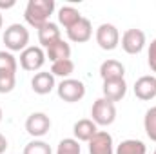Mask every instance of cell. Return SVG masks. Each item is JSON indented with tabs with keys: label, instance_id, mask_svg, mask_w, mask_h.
<instances>
[{
	"label": "cell",
	"instance_id": "obj_21",
	"mask_svg": "<svg viewBox=\"0 0 156 154\" xmlns=\"http://www.w3.org/2000/svg\"><path fill=\"white\" fill-rule=\"evenodd\" d=\"M144 129L145 134L151 142H156V105L147 109V113L144 116Z\"/></svg>",
	"mask_w": 156,
	"mask_h": 154
},
{
	"label": "cell",
	"instance_id": "obj_19",
	"mask_svg": "<svg viewBox=\"0 0 156 154\" xmlns=\"http://www.w3.org/2000/svg\"><path fill=\"white\" fill-rule=\"evenodd\" d=\"M115 154H147V147L140 140H123L118 143Z\"/></svg>",
	"mask_w": 156,
	"mask_h": 154
},
{
	"label": "cell",
	"instance_id": "obj_26",
	"mask_svg": "<svg viewBox=\"0 0 156 154\" xmlns=\"http://www.w3.org/2000/svg\"><path fill=\"white\" fill-rule=\"evenodd\" d=\"M147 64H149L151 71L156 73V38L151 40V44H149V51H147Z\"/></svg>",
	"mask_w": 156,
	"mask_h": 154
},
{
	"label": "cell",
	"instance_id": "obj_31",
	"mask_svg": "<svg viewBox=\"0 0 156 154\" xmlns=\"http://www.w3.org/2000/svg\"><path fill=\"white\" fill-rule=\"evenodd\" d=\"M154 154H156V151H154Z\"/></svg>",
	"mask_w": 156,
	"mask_h": 154
},
{
	"label": "cell",
	"instance_id": "obj_29",
	"mask_svg": "<svg viewBox=\"0 0 156 154\" xmlns=\"http://www.w3.org/2000/svg\"><path fill=\"white\" fill-rule=\"evenodd\" d=\"M2 26H4V18H2V13H0V29H2Z\"/></svg>",
	"mask_w": 156,
	"mask_h": 154
},
{
	"label": "cell",
	"instance_id": "obj_22",
	"mask_svg": "<svg viewBox=\"0 0 156 154\" xmlns=\"http://www.w3.org/2000/svg\"><path fill=\"white\" fill-rule=\"evenodd\" d=\"M16 67H18V62H16L15 54L9 51H0V73L16 75Z\"/></svg>",
	"mask_w": 156,
	"mask_h": 154
},
{
	"label": "cell",
	"instance_id": "obj_25",
	"mask_svg": "<svg viewBox=\"0 0 156 154\" xmlns=\"http://www.w3.org/2000/svg\"><path fill=\"white\" fill-rule=\"evenodd\" d=\"M16 85V75L13 73H0V94H7Z\"/></svg>",
	"mask_w": 156,
	"mask_h": 154
},
{
	"label": "cell",
	"instance_id": "obj_10",
	"mask_svg": "<svg viewBox=\"0 0 156 154\" xmlns=\"http://www.w3.org/2000/svg\"><path fill=\"white\" fill-rule=\"evenodd\" d=\"M134 96L142 102H149L156 96V76L145 75L134 82Z\"/></svg>",
	"mask_w": 156,
	"mask_h": 154
},
{
	"label": "cell",
	"instance_id": "obj_7",
	"mask_svg": "<svg viewBox=\"0 0 156 154\" xmlns=\"http://www.w3.org/2000/svg\"><path fill=\"white\" fill-rule=\"evenodd\" d=\"M147 44L145 38V33L142 29H136V27H131L127 29L123 35H122V49L127 53V54H138L144 51Z\"/></svg>",
	"mask_w": 156,
	"mask_h": 154
},
{
	"label": "cell",
	"instance_id": "obj_17",
	"mask_svg": "<svg viewBox=\"0 0 156 154\" xmlns=\"http://www.w3.org/2000/svg\"><path fill=\"white\" fill-rule=\"evenodd\" d=\"M62 38V33H60V27H58V24H55V22H47V24H44L42 27H38V42L42 47H49L51 44H55L56 40Z\"/></svg>",
	"mask_w": 156,
	"mask_h": 154
},
{
	"label": "cell",
	"instance_id": "obj_13",
	"mask_svg": "<svg viewBox=\"0 0 156 154\" xmlns=\"http://www.w3.org/2000/svg\"><path fill=\"white\" fill-rule=\"evenodd\" d=\"M98 132V125L89 120V118H82L78 120L76 123L73 125V134H75V140L76 142H85L89 143V140Z\"/></svg>",
	"mask_w": 156,
	"mask_h": 154
},
{
	"label": "cell",
	"instance_id": "obj_30",
	"mask_svg": "<svg viewBox=\"0 0 156 154\" xmlns=\"http://www.w3.org/2000/svg\"><path fill=\"white\" fill-rule=\"evenodd\" d=\"M2 116H4V113H2V107H0V121H2Z\"/></svg>",
	"mask_w": 156,
	"mask_h": 154
},
{
	"label": "cell",
	"instance_id": "obj_5",
	"mask_svg": "<svg viewBox=\"0 0 156 154\" xmlns=\"http://www.w3.org/2000/svg\"><path fill=\"white\" fill-rule=\"evenodd\" d=\"M44 64H45V51L40 45H29L20 53V67L24 71L29 73L40 71Z\"/></svg>",
	"mask_w": 156,
	"mask_h": 154
},
{
	"label": "cell",
	"instance_id": "obj_14",
	"mask_svg": "<svg viewBox=\"0 0 156 154\" xmlns=\"http://www.w3.org/2000/svg\"><path fill=\"white\" fill-rule=\"evenodd\" d=\"M55 87H56V82H55V76L51 75V71H40L31 80V89L42 96L49 94Z\"/></svg>",
	"mask_w": 156,
	"mask_h": 154
},
{
	"label": "cell",
	"instance_id": "obj_27",
	"mask_svg": "<svg viewBox=\"0 0 156 154\" xmlns=\"http://www.w3.org/2000/svg\"><path fill=\"white\" fill-rule=\"evenodd\" d=\"M7 147H9V145H7V140H5V136L0 132V154L5 152V151H7Z\"/></svg>",
	"mask_w": 156,
	"mask_h": 154
},
{
	"label": "cell",
	"instance_id": "obj_15",
	"mask_svg": "<svg viewBox=\"0 0 156 154\" xmlns=\"http://www.w3.org/2000/svg\"><path fill=\"white\" fill-rule=\"evenodd\" d=\"M100 76L104 82L107 80H123L125 76V67L122 62H118L115 58H109L105 62H102L100 65Z\"/></svg>",
	"mask_w": 156,
	"mask_h": 154
},
{
	"label": "cell",
	"instance_id": "obj_8",
	"mask_svg": "<svg viewBox=\"0 0 156 154\" xmlns=\"http://www.w3.org/2000/svg\"><path fill=\"white\" fill-rule=\"evenodd\" d=\"M49 129H51V118L45 113H31L26 120V131L35 140L45 136L49 132Z\"/></svg>",
	"mask_w": 156,
	"mask_h": 154
},
{
	"label": "cell",
	"instance_id": "obj_28",
	"mask_svg": "<svg viewBox=\"0 0 156 154\" xmlns=\"http://www.w3.org/2000/svg\"><path fill=\"white\" fill-rule=\"evenodd\" d=\"M15 4V0H0V9H11Z\"/></svg>",
	"mask_w": 156,
	"mask_h": 154
},
{
	"label": "cell",
	"instance_id": "obj_16",
	"mask_svg": "<svg viewBox=\"0 0 156 154\" xmlns=\"http://www.w3.org/2000/svg\"><path fill=\"white\" fill-rule=\"evenodd\" d=\"M45 58H49V62H58V60H67L71 58V45L64 38L56 40L55 44H51L45 49Z\"/></svg>",
	"mask_w": 156,
	"mask_h": 154
},
{
	"label": "cell",
	"instance_id": "obj_1",
	"mask_svg": "<svg viewBox=\"0 0 156 154\" xmlns=\"http://www.w3.org/2000/svg\"><path fill=\"white\" fill-rule=\"evenodd\" d=\"M55 0H29L24 11V18L26 22L38 29L44 24L51 22V15L55 13Z\"/></svg>",
	"mask_w": 156,
	"mask_h": 154
},
{
	"label": "cell",
	"instance_id": "obj_9",
	"mask_svg": "<svg viewBox=\"0 0 156 154\" xmlns=\"http://www.w3.org/2000/svg\"><path fill=\"white\" fill-rule=\"evenodd\" d=\"M89 154H115V142L107 131H98L89 140Z\"/></svg>",
	"mask_w": 156,
	"mask_h": 154
},
{
	"label": "cell",
	"instance_id": "obj_3",
	"mask_svg": "<svg viewBox=\"0 0 156 154\" xmlns=\"http://www.w3.org/2000/svg\"><path fill=\"white\" fill-rule=\"evenodd\" d=\"M91 120L100 125V127H109L115 120H116V105L109 100H105L104 96L94 100L93 107H91Z\"/></svg>",
	"mask_w": 156,
	"mask_h": 154
},
{
	"label": "cell",
	"instance_id": "obj_23",
	"mask_svg": "<svg viewBox=\"0 0 156 154\" xmlns=\"http://www.w3.org/2000/svg\"><path fill=\"white\" fill-rule=\"evenodd\" d=\"M56 154H82L80 142L75 138H64L56 147Z\"/></svg>",
	"mask_w": 156,
	"mask_h": 154
},
{
	"label": "cell",
	"instance_id": "obj_4",
	"mask_svg": "<svg viewBox=\"0 0 156 154\" xmlns=\"http://www.w3.org/2000/svg\"><path fill=\"white\" fill-rule=\"evenodd\" d=\"M58 98L67 102V103H76L85 96V85L83 82L75 80V78H66L56 85Z\"/></svg>",
	"mask_w": 156,
	"mask_h": 154
},
{
	"label": "cell",
	"instance_id": "obj_6",
	"mask_svg": "<svg viewBox=\"0 0 156 154\" xmlns=\"http://www.w3.org/2000/svg\"><path fill=\"white\" fill-rule=\"evenodd\" d=\"M94 38H96V44L100 45V49L113 51L120 44V31L113 24H100L94 33Z\"/></svg>",
	"mask_w": 156,
	"mask_h": 154
},
{
	"label": "cell",
	"instance_id": "obj_12",
	"mask_svg": "<svg viewBox=\"0 0 156 154\" xmlns=\"http://www.w3.org/2000/svg\"><path fill=\"white\" fill-rule=\"evenodd\" d=\"M102 93H104L105 100H109L113 103L120 102L127 94V83H125V80H107L102 85Z\"/></svg>",
	"mask_w": 156,
	"mask_h": 154
},
{
	"label": "cell",
	"instance_id": "obj_11",
	"mask_svg": "<svg viewBox=\"0 0 156 154\" xmlns=\"http://www.w3.org/2000/svg\"><path fill=\"white\" fill-rule=\"evenodd\" d=\"M66 33H67V38L71 40V42H75V44H85V42H89L91 37H93L91 20H87V18L82 16L73 27L66 29Z\"/></svg>",
	"mask_w": 156,
	"mask_h": 154
},
{
	"label": "cell",
	"instance_id": "obj_20",
	"mask_svg": "<svg viewBox=\"0 0 156 154\" xmlns=\"http://www.w3.org/2000/svg\"><path fill=\"white\" fill-rule=\"evenodd\" d=\"M73 73H75V62L71 58L58 60V62L51 64V75L53 76H60L62 80H66V78H71Z\"/></svg>",
	"mask_w": 156,
	"mask_h": 154
},
{
	"label": "cell",
	"instance_id": "obj_18",
	"mask_svg": "<svg viewBox=\"0 0 156 154\" xmlns=\"http://www.w3.org/2000/svg\"><path fill=\"white\" fill-rule=\"evenodd\" d=\"M80 18H82L80 11H78L76 7H73V5H62L58 9V24L64 26L66 29L73 27Z\"/></svg>",
	"mask_w": 156,
	"mask_h": 154
},
{
	"label": "cell",
	"instance_id": "obj_24",
	"mask_svg": "<svg viewBox=\"0 0 156 154\" xmlns=\"http://www.w3.org/2000/svg\"><path fill=\"white\" fill-rule=\"evenodd\" d=\"M22 154H53V149L44 140H33V142H29L24 147V152Z\"/></svg>",
	"mask_w": 156,
	"mask_h": 154
},
{
	"label": "cell",
	"instance_id": "obj_2",
	"mask_svg": "<svg viewBox=\"0 0 156 154\" xmlns=\"http://www.w3.org/2000/svg\"><path fill=\"white\" fill-rule=\"evenodd\" d=\"M2 40L9 53H22L29 47V31L22 24H11L9 27H5Z\"/></svg>",
	"mask_w": 156,
	"mask_h": 154
}]
</instances>
